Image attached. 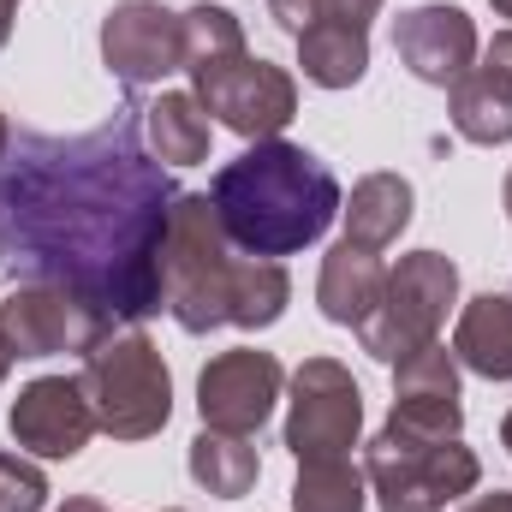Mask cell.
Masks as SVG:
<instances>
[{
    "label": "cell",
    "mask_w": 512,
    "mask_h": 512,
    "mask_svg": "<svg viewBox=\"0 0 512 512\" xmlns=\"http://www.w3.org/2000/svg\"><path fill=\"white\" fill-rule=\"evenodd\" d=\"M173 179L143 143V102L78 137L12 131L0 161V274L54 280L108 322L161 310Z\"/></svg>",
    "instance_id": "obj_1"
},
{
    "label": "cell",
    "mask_w": 512,
    "mask_h": 512,
    "mask_svg": "<svg viewBox=\"0 0 512 512\" xmlns=\"http://www.w3.org/2000/svg\"><path fill=\"white\" fill-rule=\"evenodd\" d=\"M292 274L274 256H239L209 191H179L161 239V310L185 334L274 328L286 316Z\"/></svg>",
    "instance_id": "obj_2"
},
{
    "label": "cell",
    "mask_w": 512,
    "mask_h": 512,
    "mask_svg": "<svg viewBox=\"0 0 512 512\" xmlns=\"http://www.w3.org/2000/svg\"><path fill=\"white\" fill-rule=\"evenodd\" d=\"M209 197H215L227 239L245 256H274V262L316 245L346 203L334 167L316 149L286 143V137H262L245 155H233L215 173Z\"/></svg>",
    "instance_id": "obj_3"
},
{
    "label": "cell",
    "mask_w": 512,
    "mask_h": 512,
    "mask_svg": "<svg viewBox=\"0 0 512 512\" xmlns=\"http://www.w3.org/2000/svg\"><path fill=\"white\" fill-rule=\"evenodd\" d=\"M78 387H84V399L96 411V429H108L114 441H149L173 417L167 358H161V346L143 328L108 334L96 352H84Z\"/></svg>",
    "instance_id": "obj_4"
},
{
    "label": "cell",
    "mask_w": 512,
    "mask_h": 512,
    "mask_svg": "<svg viewBox=\"0 0 512 512\" xmlns=\"http://www.w3.org/2000/svg\"><path fill=\"white\" fill-rule=\"evenodd\" d=\"M453 298H459V268H453V256H441V251L399 256V268H387V286H382V298H376V310L358 322L364 352L393 370V364H405L411 352L435 346V334H441Z\"/></svg>",
    "instance_id": "obj_5"
},
{
    "label": "cell",
    "mask_w": 512,
    "mask_h": 512,
    "mask_svg": "<svg viewBox=\"0 0 512 512\" xmlns=\"http://www.w3.org/2000/svg\"><path fill=\"white\" fill-rule=\"evenodd\" d=\"M364 483L382 512H447V501L471 495L483 483V459L453 441H411L382 429L364 447Z\"/></svg>",
    "instance_id": "obj_6"
},
{
    "label": "cell",
    "mask_w": 512,
    "mask_h": 512,
    "mask_svg": "<svg viewBox=\"0 0 512 512\" xmlns=\"http://www.w3.org/2000/svg\"><path fill=\"white\" fill-rule=\"evenodd\" d=\"M0 334L18 358H60V352H96L114 322L54 280H12L0 292Z\"/></svg>",
    "instance_id": "obj_7"
},
{
    "label": "cell",
    "mask_w": 512,
    "mask_h": 512,
    "mask_svg": "<svg viewBox=\"0 0 512 512\" xmlns=\"http://www.w3.org/2000/svg\"><path fill=\"white\" fill-rule=\"evenodd\" d=\"M191 96L203 102V114H215L227 131H239V137H280V131L292 126V114H298V84H292V72L286 66H274V60H262V54H233V60H215V66H197L191 72Z\"/></svg>",
    "instance_id": "obj_8"
},
{
    "label": "cell",
    "mask_w": 512,
    "mask_h": 512,
    "mask_svg": "<svg viewBox=\"0 0 512 512\" xmlns=\"http://www.w3.org/2000/svg\"><path fill=\"white\" fill-rule=\"evenodd\" d=\"M364 435V393L340 358H304L292 376L286 411V453L298 465L310 459H346Z\"/></svg>",
    "instance_id": "obj_9"
},
{
    "label": "cell",
    "mask_w": 512,
    "mask_h": 512,
    "mask_svg": "<svg viewBox=\"0 0 512 512\" xmlns=\"http://www.w3.org/2000/svg\"><path fill=\"white\" fill-rule=\"evenodd\" d=\"M102 66H108L126 90H149V84L185 72L179 12H167L161 0H120V6L102 18Z\"/></svg>",
    "instance_id": "obj_10"
},
{
    "label": "cell",
    "mask_w": 512,
    "mask_h": 512,
    "mask_svg": "<svg viewBox=\"0 0 512 512\" xmlns=\"http://www.w3.org/2000/svg\"><path fill=\"white\" fill-rule=\"evenodd\" d=\"M286 387V370L274 352H256V346H239V352H221L203 364L197 376V411H203V429H227V435H256L274 411Z\"/></svg>",
    "instance_id": "obj_11"
},
{
    "label": "cell",
    "mask_w": 512,
    "mask_h": 512,
    "mask_svg": "<svg viewBox=\"0 0 512 512\" xmlns=\"http://www.w3.org/2000/svg\"><path fill=\"white\" fill-rule=\"evenodd\" d=\"M6 429L18 441V453H30V459H78L96 435V411H90L78 376H36L12 399Z\"/></svg>",
    "instance_id": "obj_12"
},
{
    "label": "cell",
    "mask_w": 512,
    "mask_h": 512,
    "mask_svg": "<svg viewBox=\"0 0 512 512\" xmlns=\"http://www.w3.org/2000/svg\"><path fill=\"white\" fill-rule=\"evenodd\" d=\"M393 54H399V66H405L417 84L453 90V84L477 66L483 48H477V24H471V12L435 0V6H411V12H399V24H393Z\"/></svg>",
    "instance_id": "obj_13"
},
{
    "label": "cell",
    "mask_w": 512,
    "mask_h": 512,
    "mask_svg": "<svg viewBox=\"0 0 512 512\" xmlns=\"http://www.w3.org/2000/svg\"><path fill=\"white\" fill-rule=\"evenodd\" d=\"M447 114H453V131L465 143H483V149L512 143V30H501L477 54V66L453 84V108Z\"/></svg>",
    "instance_id": "obj_14"
},
{
    "label": "cell",
    "mask_w": 512,
    "mask_h": 512,
    "mask_svg": "<svg viewBox=\"0 0 512 512\" xmlns=\"http://www.w3.org/2000/svg\"><path fill=\"white\" fill-rule=\"evenodd\" d=\"M382 286H387L382 256L364 251V245H352V239H340L334 251L322 256L316 304H322V316H328V322H340V328H358V322H364V316L376 310Z\"/></svg>",
    "instance_id": "obj_15"
},
{
    "label": "cell",
    "mask_w": 512,
    "mask_h": 512,
    "mask_svg": "<svg viewBox=\"0 0 512 512\" xmlns=\"http://www.w3.org/2000/svg\"><path fill=\"white\" fill-rule=\"evenodd\" d=\"M453 358L489 382H512V292H483L459 310Z\"/></svg>",
    "instance_id": "obj_16"
},
{
    "label": "cell",
    "mask_w": 512,
    "mask_h": 512,
    "mask_svg": "<svg viewBox=\"0 0 512 512\" xmlns=\"http://www.w3.org/2000/svg\"><path fill=\"white\" fill-rule=\"evenodd\" d=\"M143 143L161 167H197L209 161V114L191 90H161L143 102Z\"/></svg>",
    "instance_id": "obj_17"
},
{
    "label": "cell",
    "mask_w": 512,
    "mask_h": 512,
    "mask_svg": "<svg viewBox=\"0 0 512 512\" xmlns=\"http://www.w3.org/2000/svg\"><path fill=\"white\" fill-rule=\"evenodd\" d=\"M411 179H399V173H364L358 185H352V197L340 203V215H346V239L352 245H364V251H387L405 227H411Z\"/></svg>",
    "instance_id": "obj_18"
},
{
    "label": "cell",
    "mask_w": 512,
    "mask_h": 512,
    "mask_svg": "<svg viewBox=\"0 0 512 512\" xmlns=\"http://www.w3.org/2000/svg\"><path fill=\"white\" fill-rule=\"evenodd\" d=\"M298 66L316 90H352L370 72V30L358 24H310L298 36Z\"/></svg>",
    "instance_id": "obj_19"
},
{
    "label": "cell",
    "mask_w": 512,
    "mask_h": 512,
    "mask_svg": "<svg viewBox=\"0 0 512 512\" xmlns=\"http://www.w3.org/2000/svg\"><path fill=\"white\" fill-rule=\"evenodd\" d=\"M185 465H191L197 489H209L221 501H245L256 489V477H262V459H256L251 435H227V429H203L191 441Z\"/></svg>",
    "instance_id": "obj_20"
},
{
    "label": "cell",
    "mask_w": 512,
    "mask_h": 512,
    "mask_svg": "<svg viewBox=\"0 0 512 512\" xmlns=\"http://www.w3.org/2000/svg\"><path fill=\"white\" fill-rule=\"evenodd\" d=\"M370 501V483L358 465L346 459H310L298 465V483H292V512H364Z\"/></svg>",
    "instance_id": "obj_21"
},
{
    "label": "cell",
    "mask_w": 512,
    "mask_h": 512,
    "mask_svg": "<svg viewBox=\"0 0 512 512\" xmlns=\"http://www.w3.org/2000/svg\"><path fill=\"white\" fill-rule=\"evenodd\" d=\"M179 36H185V72L245 54V24L215 0H197L191 12H179Z\"/></svg>",
    "instance_id": "obj_22"
},
{
    "label": "cell",
    "mask_w": 512,
    "mask_h": 512,
    "mask_svg": "<svg viewBox=\"0 0 512 512\" xmlns=\"http://www.w3.org/2000/svg\"><path fill=\"white\" fill-rule=\"evenodd\" d=\"M382 12V0H268V18L298 42L310 24H358L370 30V18Z\"/></svg>",
    "instance_id": "obj_23"
},
{
    "label": "cell",
    "mask_w": 512,
    "mask_h": 512,
    "mask_svg": "<svg viewBox=\"0 0 512 512\" xmlns=\"http://www.w3.org/2000/svg\"><path fill=\"white\" fill-rule=\"evenodd\" d=\"M48 507V477L24 453H0V512H42Z\"/></svg>",
    "instance_id": "obj_24"
},
{
    "label": "cell",
    "mask_w": 512,
    "mask_h": 512,
    "mask_svg": "<svg viewBox=\"0 0 512 512\" xmlns=\"http://www.w3.org/2000/svg\"><path fill=\"white\" fill-rule=\"evenodd\" d=\"M465 512H512V489H495V495H477Z\"/></svg>",
    "instance_id": "obj_25"
},
{
    "label": "cell",
    "mask_w": 512,
    "mask_h": 512,
    "mask_svg": "<svg viewBox=\"0 0 512 512\" xmlns=\"http://www.w3.org/2000/svg\"><path fill=\"white\" fill-rule=\"evenodd\" d=\"M60 512H108V507H102L96 495H72V501H66V507H60Z\"/></svg>",
    "instance_id": "obj_26"
},
{
    "label": "cell",
    "mask_w": 512,
    "mask_h": 512,
    "mask_svg": "<svg viewBox=\"0 0 512 512\" xmlns=\"http://www.w3.org/2000/svg\"><path fill=\"white\" fill-rule=\"evenodd\" d=\"M12 12H18V0H0V48H6V36H12Z\"/></svg>",
    "instance_id": "obj_27"
},
{
    "label": "cell",
    "mask_w": 512,
    "mask_h": 512,
    "mask_svg": "<svg viewBox=\"0 0 512 512\" xmlns=\"http://www.w3.org/2000/svg\"><path fill=\"white\" fill-rule=\"evenodd\" d=\"M12 358H18V352H12V346H6V334H0V382H6V370H12Z\"/></svg>",
    "instance_id": "obj_28"
},
{
    "label": "cell",
    "mask_w": 512,
    "mask_h": 512,
    "mask_svg": "<svg viewBox=\"0 0 512 512\" xmlns=\"http://www.w3.org/2000/svg\"><path fill=\"white\" fill-rule=\"evenodd\" d=\"M6 149H12V126H6V114H0V161H6Z\"/></svg>",
    "instance_id": "obj_29"
},
{
    "label": "cell",
    "mask_w": 512,
    "mask_h": 512,
    "mask_svg": "<svg viewBox=\"0 0 512 512\" xmlns=\"http://www.w3.org/2000/svg\"><path fill=\"white\" fill-rule=\"evenodd\" d=\"M501 447L512 453V411H507V423H501Z\"/></svg>",
    "instance_id": "obj_30"
},
{
    "label": "cell",
    "mask_w": 512,
    "mask_h": 512,
    "mask_svg": "<svg viewBox=\"0 0 512 512\" xmlns=\"http://www.w3.org/2000/svg\"><path fill=\"white\" fill-rule=\"evenodd\" d=\"M501 203H507V221H512V173H507V185H501Z\"/></svg>",
    "instance_id": "obj_31"
},
{
    "label": "cell",
    "mask_w": 512,
    "mask_h": 512,
    "mask_svg": "<svg viewBox=\"0 0 512 512\" xmlns=\"http://www.w3.org/2000/svg\"><path fill=\"white\" fill-rule=\"evenodd\" d=\"M489 6H495V12H501V18H512V0H489Z\"/></svg>",
    "instance_id": "obj_32"
}]
</instances>
